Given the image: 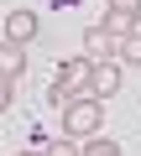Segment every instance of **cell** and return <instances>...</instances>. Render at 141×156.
I'll return each mask as SVG.
<instances>
[{
  "instance_id": "1",
  "label": "cell",
  "mask_w": 141,
  "mask_h": 156,
  "mask_svg": "<svg viewBox=\"0 0 141 156\" xmlns=\"http://www.w3.org/2000/svg\"><path fill=\"white\" fill-rule=\"evenodd\" d=\"M89 73H94V62L89 57H73V62H58V73H52V83H47V99L63 109V104H73L79 94H89Z\"/></svg>"
},
{
  "instance_id": "2",
  "label": "cell",
  "mask_w": 141,
  "mask_h": 156,
  "mask_svg": "<svg viewBox=\"0 0 141 156\" xmlns=\"http://www.w3.org/2000/svg\"><path fill=\"white\" fill-rule=\"evenodd\" d=\"M58 115H63V135H73V140H94V135H99V120H105V104L89 99V94H79L73 104H63Z\"/></svg>"
},
{
  "instance_id": "3",
  "label": "cell",
  "mask_w": 141,
  "mask_h": 156,
  "mask_svg": "<svg viewBox=\"0 0 141 156\" xmlns=\"http://www.w3.org/2000/svg\"><path fill=\"white\" fill-rule=\"evenodd\" d=\"M84 57L89 62H115L120 57V37L99 21V26H84Z\"/></svg>"
},
{
  "instance_id": "4",
  "label": "cell",
  "mask_w": 141,
  "mask_h": 156,
  "mask_svg": "<svg viewBox=\"0 0 141 156\" xmlns=\"http://www.w3.org/2000/svg\"><path fill=\"white\" fill-rule=\"evenodd\" d=\"M120 94V68L115 62H94V73H89V99H115Z\"/></svg>"
},
{
  "instance_id": "5",
  "label": "cell",
  "mask_w": 141,
  "mask_h": 156,
  "mask_svg": "<svg viewBox=\"0 0 141 156\" xmlns=\"http://www.w3.org/2000/svg\"><path fill=\"white\" fill-rule=\"evenodd\" d=\"M0 37H6V47H26V42L37 37V16H32V11H11Z\"/></svg>"
},
{
  "instance_id": "6",
  "label": "cell",
  "mask_w": 141,
  "mask_h": 156,
  "mask_svg": "<svg viewBox=\"0 0 141 156\" xmlns=\"http://www.w3.org/2000/svg\"><path fill=\"white\" fill-rule=\"evenodd\" d=\"M16 94H21V73H0V109H16Z\"/></svg>"
},
{
  "instance_id": "7",
  "label": "cell",
  "mask_w": 141,
  "mask_h": 156,
  "mask_svg": "<svg viewBox=\"0 0 141 156\" xmlns=\"http://www.w3.org/2000/svg\"><path fill=\"white\" fill-rule=\"evenodd\" d=\"M105 26H110V31H115L120 42H125L131 31H141V26H136V16H120V11H105Z\"/></svg>"
},
{
  "instance_id": "8",
  "label": "cell",
  "mask_w": 141,
  "mask_h": 156,
  "mask_svg": "<svg viewBox=\"0 0 141 156\" xmlns=\"http://www.w3.org/2000/svg\"><path fill=\"white\" fill-rule=\"evenodd\" d=\"M120 62H125V68H141V31H131V37L120 42Z\"/></svg>"
},
{
  "instance_id": "9",
  "label": "cell",
  "mask_w": 141,
  "mask_h": 156,
  "mask_svg": "<svg viewBox=\"0 0 141 156\" xmlns=\"http://www.w3.org/2000/svg\"><path fill=\"white\" fill-rule=\"evenodd\" d=\"M42 151H47V156H84V146H79L73 135H58V140H52V146H42Z\"/></svg>"
},
{
  "instance_id": "10",
  "label": "cell",
  "mask_w": 141,
  "mask_h": 156,
  "mask_svg": "<svg viewBox=\"0 0 141 156\" xmlns=\"http://www.w3.org/2000/svg\"><path fill=\"white\" fill-rule=\"evenodd\" d=\"M84 156H120V146H115V140H99V135H94V140H84Z\"/></svg>"
},
{
  "instance_id": "11",
  "label": "cell",
  "mask_w": 141,
  "mask_h": 156,
  "mask_svg": "<svg viewBox=\"0 0 141 156\" xmlns=\"http://www.w3.org/2000/svg\"><path fill=\"white\" fill-rule=\"evenodd\" d=\"M105 11H120V16H141V0H105Z\"/></svg>"
},
{
  "instance_id": "12",
  "label": "cell",
  "mask_w": 141,
  "mask_h": 156,
  "mask_svg": "<svg viewBox=\"0 0 141 156\" xmlns=\"http://www.w3.org/2000/svg\"><path fill=\"white\" fill-rule=\"evenodd\" d=\"M11 156H47V151H11Z\"/></svg>"
}]
</instances>
